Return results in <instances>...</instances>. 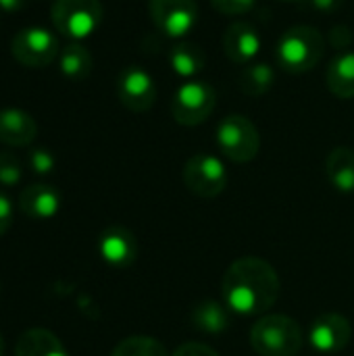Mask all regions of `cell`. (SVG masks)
Returning <instances> with one entry per match:
<instances>
[{"instance_id": "6da1fadb", "label": "cell", "mask_w": 354, "mask_h": 356, "mask_svg": "<svg viewBox=\"0 0 354 356\" xmlns=\"http://www.w3.org/2000/svg\"><path fill=\"white\" fill-rule=\"evenodd\" d=\"M225 307L240 315H265L280 298V277L273 265L259 257L234 261L221 282Z\"/></svg>"}, {"instance_id": "7a4b0ae2", "label": "cell", "mask_w": 354, "mask_h": 356, "mask_svg": "<svg viewBox=\"0 0 354 356\" xmlns=\"http://www.w3.org/2000/svg\"><path fill=\"white\" fill-rule=\"evenodd\" d=\"M328 48V40L313 25H296L282 33L275 56L290 73H307L319 65Z\"/></svg>"}, {"instance_id": "3957f363", "label": "cell", "mask_w": 354, "mask_h": 356, "mask_svg": "<svg viewBox=\"0 0 354 356\" xmlns=\"http://www.w3.org/2000/svg\"><path fill=\"white\" fill-rule=\"evenodd\" d=\"M250 344L261 356H296L303 348V330L292 317L265 315L252 325Z\"/></svg>"}, {"instance_id": "277c9868", "label": "cell", "mask_w": 354, "mask_h": 356, "mask_svg": "<svg viewBox=\"0 0 354 356\" xmlns=\"http://www.w3.org/2000/svg\"><path fill=\"white\" fill-rule=\"evenodd\" d=\"M104 8L100 0H54L50 19L56 31L71 40L90 38L102 23Z\"/></svg>"}, {"instance_id": "5b68a950", "label": "cell", "mask_w": 354, "mask_h": 356, "mask_svg": "<svg viewBox=\"0 0 354 356\" xmlns=\"http://www.w3.org/2000/svg\"><path fill=\"white\" fill-rule=\"evenodd\" d=\"M215 140L219 150L234 163H250L261 150L257 125L244 115H227L219 121Z\"/></svg>"}, {"instance_id": "8992f818", "label": "cell", "mask_w": 354, "mask_h": 356, "mask_svg": "<svg viewBox=\"0 0 354 356\" xmlns=\"http://www.w3.org/2000/svg\"><path fill=\"white\" fill-rule=\"evenodd\" d=\"M217 104V94L202 79L184 81L171 98V115L179 125L194 127L207 121Z\"/></svg>"}, {"instance_id": "52a82bcc", "label": "cell", "mask_w": 354, "mask_h": 356, "mask_svg": "<svg viewBox=\"0 0 354 356\" xmlns=\"http://www.w3.org/2000/svg\"><path fill=\"white\" fill-rule=\"evenodd\" d=\"M10 54L23 67L29 69L48 67L61 54L58 38L46 27H38V25L23 27L10 40Z\"/></svg>"}, {"instance_id": "ba28073f", "label": "cell", "mask_w": 354, "mask_h": 356, "mask_svg": "<svg viewBox=\"0 0 354 356\" xmlns=\"http://www.w3.org/2000/svg\"><path fill=\"white\" fill-rule=\"evenodd\" d=\"M184 184L198 198H215L227 186V169L213 154H194L184 165Z\"/></svg>"}, {"instance_id": "9c48e42d", "label": "cell", "mask_w": 354, "mask_h": 356, "mask_svg": "<svg viewBox=\"0 0 354 356\" xmlns=\"http://www.w3.org/2000/svg\"><path fill=\"white\" fill-rule=\"evenodd\" d=\"M148 13L156 29L169 38H184L198 23L196 0H148Z\"/></svg>"}, {"instance_id": "30bf717a", "label": "cell", "mask_w": 354, "mask_h": 356, "mask_svg": "<svg viewBox=\"0 0 354 356\" xmlns=\"http://www.w3.org/2000/svg\"><path fill=\"white\" fill-rule=\"evenodd\" d=\"M117 98L127 111L146 113L156 102V81L144 67L129 65L117 77Z\"/></svg>"}, {"instance_id": "8fae6325", "label": "cell", "mask_w": 354, "mask_h": 356, "mask_svg": "<svg viewBox=\"0 0 354 356\" xmlns=\"http://www.w3.org/2000/svg\"><path fill=\"white\" fill-rule=\"evenodd\" d=\"M353 338L351 321L340 313H323L319 315L309 332V342L317 353L334 355L348 346Z\"/></svg>"}, {"instance_id": "7c38bea8", "label": "cell", "mask_w": 354, "mask_h": 356, "mask_svg": "<svg viewBox=\"0 0 354 356\" xmlns=\"http://www.w3.org/2000/svg\"><path fill=\"white\" fill-rule=\"evenodd\" d=\"M263 46L259 29L248 21H236L232 23L223 33V50L227 58L236 65H248L255 63Z\"/></svg>"}, {"instance_id": "4fadbf2b", "label": "cell", "mask_w": 354, "mask_h": 356, "mask_svg": "<svg viewBox=\"0 0 354 356\" xmlns=\"http://www.w3.org/2000/svg\"><path fill=\"white\" fill-rule=\"evenodd\" d=\"M98 252L106 265L125 269L138 257V242L129 229L121 225H111L98 238Z\"/></svg>"}, {"instance_id": "5bb4252c", "label": "cell", "mask_w": 354, "mask_h": 356, "mask_svg": "<svg viewBox=\"0 0 354 356\" xmlns=\"http://www.w3.org/2000/svg\"><path fill=\"white\" fill-rule=\"evenodd\" d=\"M38 134L35 119L23 108H2L0 111V142L6 146H27Z\"/></svg>"}, {"instance_id": "9a60e30c", "label": "cell", "mask_w": 354, "mask_h": 356, "mask_svg": "<svg viewBox=\"0 0 354 356\" xmlns=\"http://www.w3.org/2000/svg\"><path fill=\"white\" fill-rule=\"evenodd\" d=\"M21 213L31 219H50L61 211V194L46 184H31L19 196Z\"/></svg>"}, {"instance_id": "2e32d148", "label": "cell", "mask_w": 354, "mask_h": 356, "mask_svg": "<svg viewBox=\"0 0 354 356\" xmlns=\"http://www.w3.org/2000/svg\"><path fill=\"white\" fill-rule=\"evenodd\" d=\"M325 173L330 184L342 192L353 194L354 192V150L348 146H338L328 154L325 161Z\"/></svg>"}, {"instance_id": "e0dca14e", "label": "cell", "mask_w": 354, "mask_h": 356, "mask_svg": "<svg viewBox=\"0 0 354 356\" xmlns=\"http://www.w3.org/2000/svg\"><path fill=\"white\" fill-rule=\"evenodd\" d=\"M15 356H69L63 342L48 330L33 327L21 334L15 346Z\"/></svg>"}, {"instance_id": "ac0fdd59", "label": "cell", "mask_w": 354, "mask_h": 356, "mask_svg": "<svg viewBox=\"0 0 354 356\" xmlns=\"http://www.w3.org/2000/svg\"><path fill=\"white\" fill-rule=\"evenodd\" d=\"M328 88L334 96L342 100L354 98V52H340L328 67L325 73Z\"/></svg>"}, {"instance_id": "d6986e66", "label": "cell", "mask_w": 354, "mask_h": 356, "mask_svg": "<svg viewBox=\"0 0 354 356\" xmlns=\"http://www.w3.org/2000/svg\"><path fill=\"white\" fill-rule=\"evenodd\" d=\"M236 83H238L242 94L252 96V98H261L273 88L275 71H273L271 65L255 60V63H248V65H244L240 69V73L236 77Z\"/></svg>"}, {"instance_id": "ffe728a7", "label": "cell", "mask_w": 354, "mask_h": 356, "mask_svg": "<svg viewBox=\"0 0 354 356\" xmlns=\"http://www.w3.org/2000/svg\"><path fill=\"white\" fill-rule=\"evenodd\" d=\"M169 65L175 75L184 79H194L207 65L204 50L194 42H179L169 50Z\"/></svg>"}, {"instance_id": "44dd1931", "label": "cell", "mask_w": 354, "mask_h": 356, "mask_svg": "<svg viewBox=\"0 0 354 356\" xmlns=\"http://www.w3.org/2000/svg\"><path fill=\"white\" fill-rule=\"evenodd\" d=\"M192 325L194 330L198 332H204V334H223L227 327H230V313L227 309L217 302V300H204V302H198L194 309H192Z\"/></svg>"}, {"instance_id": "7402d4cb", "label": "cell", "mask_w": 354, "mask_h": 356, "mask_svg": "<svg viewBox=\"0 0 354 356\" xmlns=\"http://www.w3.org/2000/svg\"><path fill=\"white\" fill-rule=\"evenodd\" d=\"M58 69L71 81H83L92 73V54L81 44H69L58 54Z\"/></svg>"}, {"instance_id": "603a6c76", "label": "cell", "mask_w": 354, "mask_h": 356, "mask_svg": "<svg viewBox=\"0 0 354 356\" xmlns=\"http://www.w3.org/2000/svg\"><path fill=\"white\" fill-rule=\"evenodd\" d=\"M111 356H169L163 344L148 336H131L121 340Z\"/></svg>"}, {"instance_id": "cb8c5ba5", "label": "cell", "mask_w": 354, "mask_h": 356, "mask_svg": "<svg viewBox=\"0 0 354 356\" xmlns=\"http://www.w3.org/2000/svg\"><path fill=\"white\" fill-rule=\"evenodd\" d=\"M23 177V169H21V163L19 159L8 152V150H2L0 152V184L2 186H17Z\"/></svg>"}, {"instance_id": "d4e9b609", "label": "cell", "mask_w": 354, "mask_h": 356, "mask_svg": "<svg viewBox=\"0 0 354 356\" xmlns=\"http://www.w3.org/2000/svg\"><path fill=\"white\" fill-rule=\"evenodd\" d=\"M54 167H56V161H54V156H52L50 150L35 148V150L29 152V169L35 175H48V173L54 171Z\"/></svg>"}, {"instance_id": "484cf974", "label": "cell", "mask_w": 354, "mask_h": 356, "mask_svg": "<svg viewBox=\"0 0 354 356\" xmlns=\"http://www.w3.org/2000/svg\"><path fill=\"white\" fill-rule=\"evenodd\" d=\"M211 4L221 15L236 17V15H244V13L252 10V6L257 4V0H211Z\"/></svg>"}, {"instance_id": "4316f807", "label": "cell", "mask_w": 354, "mask_h": 356, "mask_svg": "<svg viewBox=\"0 0 354 356\" xmlns=\"http://www.w3.org/2000/svg\"><path fill=\"white\" fill-rule=\"evenodd\" d=\"M354 42L353 29L348 25H334L330 29V35H328V44L340 52H346V48H351V44Z\"/></svg>"}, {"instance_id": "83f0119b", "label": "cell", "mask_w": 354, "mask_h": 356, "mask_svg": "<svg viewBox=\"0 0 354 356\" xmlns=\"http://www.w3.org/2000/svg\"><path fill=\"white\" fill-rule=\"evenodd\" d=\"M173 356H219L217 350H213L211 346L202 344V342H186L182 346H177V350Z\"/></svg>"}, {"instance_id": "f1b7e54d", "label": "cell", "mask_w": 354, "mask_h": 356, "mask_svg": "<svg viewBox=\"0 0 354 356\" xmlns=\"http://www.w3.org/2000/svg\"><path fill=\"white\" fill-rule=\"evenodd\" d=\"M13 225V202L4 190H0V236H4Z\"/></svg>"}, {"instance_id": "f546056e", "label": "cell", "mask_w": 354, "mask_h": 356, "mask_svg": "<svg viewBox=\"0 0 354 356\" xmlns=\"http://www.w3.org/2000/svg\"><path fill=\"white\" fill-rule=\"evenodd\" d=\"M344 4V0H307V6L315 13H323V15H330V13H336L340 10Z\"/></svg>"}, {"instance_id": "4dcf8cb0", "label": "cell", "mask_w": 354, "mask_h": 356, "mask_svg": "<svg viewBox=\"0 0 354 356\" xmlns=\"http://www.w3.org/2000/svg\"><path fill=\"white\" fill-rule=\"evenodd\" d=\"M25 6V0H0V10L4 13H17Z\"/></svg>"}, {"instance_id": "1f68e13d", "label": "cell", "mask_w": 354, "mask_h": 356, "mask_svg": "<svg viewBox=\"0 0 354 356\" xmlns=\"http://www.w3.org/2000/svg\"><path fill=\"white\" fill-rule=\"evenodd\" d=\"M4 353V340H2V336H0V356Z\"/></svg>"}, {"instance_id": "d6a6232c", "label": "cell", "mask_w": 354, "mask_h": 356, "mask_svg": "<svg viewBox=\"0 0 354 356\" xmlns=\"http://www.w3.org/2000/svg\"><path fill=\"white\" fill-rule=\"evenodd\" d=\"M282 2H298V0H282Z\"/></svg>"}]
</instances>
